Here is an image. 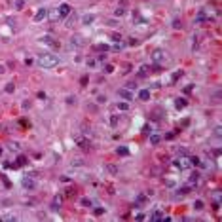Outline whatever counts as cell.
<instances>
[{
    "mask_svg": "<svg viewBox=\"0 0 222 222\" xmlns=\"http://www.w3.org/2000/svg\"><path fill=\"white\" fill-rule=\"evenodd\" d=\"M38 63L44 66V69H53V66L59 65V57H55L51 53H42L38 57Z\"/></svg>",
    "mask_w": 222,
    "mask_h": 222,
    "instance_id": "cell-1",
    "label": "cell"
},
{
    "mask_svg": "<svg viewBox=\"0 0 222 222\" xmlns=\"http://www.w3.org/2000/svg\"><path fill=\"white\" fill-rule=\"evenodd\" d=\"M190 158H188V156H180L179 160H176L175 161V167H179V169H188V167H190Z\"/></svg>",
    "mask_w": 222,
    "mask_h": 222,
    "instance_id": "cell-2",
    "label": "cell"
},
{
    "mask_svg": "<svg viewBox=\"0 0 222 222\" xmlns=\"http://www.w3.org/2000/svg\"><path fill=\"white\" fill-rule=\"evenodd\" d=\"M42 42L46 44V46H50V48H59V42H57V38H53V36H50V34L42 36Z\"/></svg>",
    "mask_w": 222,
    "mask_h": 222,
    "instance_id": "cell-3",
    "label": "cell"
},
{
    "mask_svg": "<svg viewBox=\"0 0 222 222\" xmlns=\"http://www.w3.org/2000/svg\"><path fill=\"white\" fill-rule=\"evenodd\" d=\"M163 57H165V53H163L161 50H154V51H152V59H154V63H161Z\"/></svg>",
    "mask_w": 222,
    "mask_h": 222,
    "instance_id": "cell-4",
    "label": "cell"
},
{
    "mask_svg": "<svg viewBox=\"0 0 222 222\" xmlns=\"http://www.w3.org/2000/svg\"><path fill=\"white\" fill-rule=\"evenodd\" d=\"M21 184H23V188H29V190H32V188L36 186V182L32 180V179H29V176H25V179L21 180Z\"/></svg>",
    "mask_w": 222,
    "mask_h": 222,
    "instance_id": "cell-5",
    "label": "cell"
},
{
    "mask_svg": "<svg viewBox=\"0 0 222 222\" xmlns=\"http://www.w3.org/2000/svg\"><path fill=\"white\" fill-rule=\"evenodd\" d=\"M57 12H59L61 17H65V15H69V14H70V6H69V4H61Z\"/></svg>",
    "mask_w": 222,
    "mask_h": 222,
    "instance_id": "cell-6",
    "label": "cell"
},
{
    "mask_svg": "<svg viewBox=\"0 0 222 222\" xmlns=\"http://www.w3.org/2000/svg\"><path fill=\"white\" fill-rule=\"evenodd\" d=\"M118 95L124 97V99H127V101H131V99H133V91H131V89H120Z\"/></svg>",
    "mask_w": 222,
    "mask_h": 222,
    "instance_id": "cell-7",
    "label": "cell"
},
{
    "mask_svg": "<svg viewBox=\"0 0 222 222\" xmlns=\"http://www.w3.org/2000/svg\"><path fill=\"white\" fill-rule=\"evenodd\" d=\"M46 17H48V10L42 8V10H38V14L34 15V21H42V19H46Z\"/></svg>",
    "mask_w": 222,
    "mask_h": 222,
    "instance_id": "cell-8",
    "label": "cell"
},
{
    "mask_svg": "<svg viewBox=\"0 0 222 222\" xmlns=\"http://www.w3.org/2000/svg\"><path fill=\"white\" fill-rule=\"evenodd\" d=\"M150 220H154V222H158V220H169L167 216H163L161 213H160V211H156V213H154L152 216H150Z\"/></svg>",
    "mask_w": 222,
    "mask_h": 222,
    "instance_id": "cell-9",
    "label": "cell"
},
{
    "mask_svg": "<svg viewBox=\"0 0 222 222\" xmlns=\"http://www.w3.org/2000/svg\"><path fill=\"white\" fill-rule=\"evenodd\" d=\"M150 142L154 144V146H158V144L161 142V135H156V133H152V135H150Z\"/></svg>",
    "mask_w": 222,
    "mask_h": 222,
    "instance_id": "cell-10",
    "label": "cell"
},
{
    "mask_svg": "<svg viewBox=\"0 0 222 222\" xmlns=\"http://www.w3.org/2000/svg\"><path fill=\"white\" fill-rule=\"evenodd\" d=\"M70 42L74 44V46H78V48H80V46H84V38H82L80 34H76V36H72V40H70Z\"/></svg>",
    "mask_w": 222,
    "mask_h": 222,
    "instance_id": "cell-11",
    "label": "cell"
},
{
    "mask_svg": "<svg viewBox=\"0 0 222 222\" xmlns=\"http://www.w3.org/2000/svg\"><path fill=\"white\" fill-rule=\"evenodd\" d=\"M125 12H127V10H125L124 6H118V8L114 10V15H116V17H124V15H125Z\"/></svg>",
    "mask_w": 222,
    "mask_h": 222,
    "instance_id": "cell-12",
    "label": "cell"
},
{
    "mask_svg": "<svg viewBox=\"0 0 222 222\" xmlns=\"http://www.w3.org/2000/svg\"><path fill=\"white\" fill-rule=\"evenodd\" d=\"M93 21H95V15H84V17H82V23H84L85 27H87V25H91Z\"/></svg>",
    "mask_w": 222,
    "mask_h": 222,
    "instance_id": "cell-13",
    "label": "cell"
},
{
    "mask_svg": "<svg viewBox=\"0 0 222 222\" xmlns=\"http://www.w3.org/2000/svg\"><path fill=\"white\" fill-rule=\"evenodd\" d=\"M139 99H141V101H148V99H150V91H148V89L139 91Z\"/></svg>",
    "mask_w": 222,
    "mask_h": 222,
    "instance_id": "cell-14",
    "label": "cell"
},
{
    "mask_svg": "<svg viewBox=\"0 0 222 222\" xmlns=\"http://www.w3.org/2000/svg\"><path fill=\"white\" fill-rule=\"evenodd\" d=\"M61 207V197H53V201H51V209L53 211H57Z\"/></svg>",
    "mask_w": 222,
    "mask_h": 222,
    "instance_id": "cell-15",
    "label": "cell"
},
{
    "mask_svg": "<svg viewBox=\"0 0 222 222\" xmlns=\"http://www.w3.org/2000/svg\"><path fill=\"white\" fill-rule=\"evenodd\" d=\"M186 103H188L186 99H182V97H180V99H176V103H175V106H176V108H184V106H186Z\"/></svg>",
    "mask_w": 222,
    "mask_h": 222,
    "instance_id": "cell-16",
    "label": "cell"
},
{
    "mask_svg": "<svg viewBox=\"0 0 222 222\" xmlns=\"http://www.w3.org/2000/svg\"><path fill=\"white\" fill-rule=\"evenodd\" d=\"M0 220H2V222H15L17 218H15L14 215H6V216H2V218H0Z\"/></svg>",
    "mask_w": 222,
    "mask_h": 222,
    "instance_id": "cell-17",
    "label": "cell"
},
{
    "mask_svg": "<svg viewBox=\"0 0 222 222\" xmlns=\"http://www.w3.org/2000/svg\"><path fill=\"white\" fill-rule=\"evenodd\" d=\"M74 21H76V15H74V14H69V19H66V27H72Z\"/></svg>",
    "mask_w": 222,
    "mask_h": 222,
    "instance_id": "cell-18",
    "label": "cell"
},
{
    "mask_svg": "<svg viewBox=\"0 0 222 222\" xmlns=\"http://www.w3.org/2000/svg\"><path fill=\"white\" fill-rule=\"evenodd\" d=\"M48 17L51 19V21H57L61 15H59V12H57V10H55V12H51V14H48Z\"/></svg>",
    "mask_w": 222,
    "mask_h": 222,
    "instance_id": "cell-19",
    "label": "cell"
},
{
    "mask_svg": "<svg viewBox=\"0 0 222 222\" xmlns=\"http://www.w3.org/2000/svg\"><path fill=\"white\" fill-rule=\"evenodd\" d=\"M199 179H201V176H199V173H194V175L190 176V182L196 184V182H199Z\"/></svg>",
    "mask_w": 222,
    "mask_h": 222,
    "instance_id": "cell-20",
    "label": "cell"
},
{
    "mask_svg": "<svg viewBox=\"0 0 222 222\" xmlns=\"http://www.w3.org/2000/svg\"><path fill=\"white\" fill-rule=\"evenodd\" d=\"M201 21H205V14H203V12H199L197 17H196V23H201Z\"/></svg>",
    "mask_w": 222,
    "mask_h": 222,
    "instance_id": "cell-21",
    "label": "cell"
},
{
    "mask_svg": "<svg viewBox=\"0 0 222 222\" xmlns=\"http://www.w3.org/2000/svg\"><path fill=\"white\" fill-rule=\"evenodd\" d=\"M80 203H82V207H91V199H87V197H84V199H82Z\"/></svg>",
    "mask_w": 222,
    "mask_h": 222,
    "instance_id": "cell-22",
    "label": "cell"
},
{
    "mask_svg": "<svg viewBox=\"0 0 222 222\" xmlns=\"http://www.w3.org/2000/svg\"><path fill=\"white\" fill-rule=\"evenodd\" d=\"M192 42H194V44H192V48H194V50H197V48H199V36H196Z\"/></svg>",
    "mask_w": 222,
    "mask_h": 222,
    "instance_id": "cell-23",
    "label": "cell"
},
{
    "mask_svg": "<svg viewBox=\"0 0 222 222\" xmlns=\"http://www.w3.org/2000/svg\"><path fill=\"white\" fill-rule=\"evenodd\" d=\"M218 101H220V91H216V93L213 95V103H215V105H218Z\"/></svg>",
    "mask_w": 222,
    "mask_h": 222,
    "instance_id": "cell-24",
    "label": "cell"
},
{
    "mask_svg": "<svg viewBox=\"0 0 222 222\" xmlns=\"http://www.w3.org/2000/svg\"><path fill=\"white\" fill-rule=\"evenodd\" d=\"M14 89H15L14 84H8V85H6V91H8V93H14Z\"/></svg>",
    "mask_w": 222,
    "mask_h": 222,
    "instance_id": "cell-25",
    "label": "cell"
},
{
    "mask_svg": "<svg viewBox=\"0 0 222 222\" xmlns=\"http://www.w3.org/2000/svg\"><path fill=\"white\" fill-rule=\"evenodd\" d=\"M173 27H175V29H180V27H182L180 19H175V21H173Z\"/></svg>",
    "mask_w": 222,
    "mask_h": 222,
    "instance_id": "cell-26",
    "label": "cell"
},
{
    "mask_svg": "<svg viewBox=\"0 0 222 222\" xmlns=\"http://www.w3.org/2000/svg\"><path fill=\"white\" fill-rule=\"evenodd\" d=\"M10 150H15V152H17V150H19V144H17V142H10Z\"/></svg>",
    "mask_w": 222,
    "mask_h": 222,
    "instance_id": "cell-27",
    "label": "cell"
},
{
    "mask_svg": "<svg viewBox=\"0 0 222 222\" xmlns=\"http://www.w3.org/2000/svg\"><path fill=\"white\" fill-rule=\"evenodd\" d=\"M23 0H15V10H21V8H23Z\"/></svg>",
    "mask_w": 222,
    "mask_h": 222,
    "instance_id": "cell-28",
    "label": "cell"
},
{
    "mask_svg": "<svg viewBox=\"0 0 222 222\" xmlns=\"http://www.w3.org/2000/svg\"><path fill=\"white\" fill-rule=\"evenodd\" d=\"M190 163H192V165H199V158L192 156V158H190Z\"/></svg>",
    "mask_w": 222,
    "mask_h": 222,
    "instance_id": "cell-29",
    "label": "cell"
},
{
    "mask_svg": "<svg viewBox=\"0 0 222 222\" xmlns=\"http://www.w3.org/2000/svg\"><path fill=\"white\" fill-rule=\"evenodd\" d=\"M118 108H120V110H127V108H129V105H127V103H120V105H118Z\"/></svg>",
    "mask_w": 222,
    "mask_h": 222,
    "instance_id": "cell-30",
    "label": "cell"
},
{
    "mask_svg": "<svg viewBox=\"0 0 222 222\" xmlns=\"http://www.w3.org/2000/svg\"><path fill=\"white\" fill-rule=\"evenodd\" d=\"M112 70H114V66H112V65H106V66H105V72H106V74H110Z\"/></svg>",
    "mask_w": 222,
    "mask_h": 222,
    "instance_id": "cell-31",
    "label": "cell"
},
{
    "mask_svg": "<svg viewBox=\"0 0 222 222\" xmlns=\"http://www.w3.org/2000/svg\"><path fill=\"white\" fill-rule=\"evenodd\" d=\"M118 154H120V156H127V154H129V152H127L125 148H118Z\"/></svg>",
    "mask_w": 222,
    "mask_h": 222,
    "instance_id": "cell-32",
    "label": "cell"
},
{
    "mask_svg": "<svg viewBox=\"0 0 222 222\" xmlns=\"http://www.w3.org/2000/svg\"><path fill=\"white\" fill-rule=\"evenodd\" d=\"M196 209L201 211V209H203V201H199V199H197V201H196Z\"/></svg>",
    "mask_w": 222,
    "mask_h": 222,
    "instance_id": "cell-33",
    "label": "cell"
},
{
    "mask_svg": "<svg viewBox=\"0 0 222 222\" xmlns=\"http://www.w3.org/2000/svg\"><path fill=\"white\" fill-rule=\"evenodd\" d=\"M135 87H137V84H135V82H129V84H127V89H131V91L135 89Z\"/></svg>",
    "mask_w": 222,
    "mask_h": 222,
    "instance_id": "cell-34",
    "label": "cell"
},
{
    "mask_svg": "<svg viewBox=\"0 0 222 222\" xmlns=\"http://www.w3.org/2000/svg\"><path fill=\"white\" fill-rule=\"evenodd\" d=\"M176 154H180V156H186L188 152H186V148H179V150H176Z\"/></svg>",
    "mask_w": 222,
    "mask_h": 222,
    "instance_id": "cell-35",
    "label": "cell"
},
{
    "mask_svg": "<svg viewBox=\"0 0 222 222\" xmlns=\"http://www.w3.org/2000/svg\"><path fill=\"white\" fill-rule=\"evenodd\" d=\"M66 103H69V105H74V103H76V97H69V99H66Z\"/></svg>",
    "mask_w": 222,
    "mask_h": 222,
    "instance_id": "cell-36",
    "label": "cell"
},
{
    "mask_svg": "<svg viewBox=\"0 0 222 222\" xmlns=\"http://www.w3.org/2000/svg\"><path fill=\"white\" fill-rule=\"evenodd\" d=\"M97 101H99V103H101V105H103V103H106V97H105V95H101V97H99V99H97Z\"/></svg>",
    "mask_w": 222,
    "mask_h": 222,
    "instance_id": "cell-37",
    "label": "cell"
},
{
    "mask_svg": "<svg viewBox=\"0 0 222 222\" xmlns=\"http://www.w3.org/2000/svg\"><path fill=\"white\" fill-rule=\"evenodd\" d=\"M215 135H216V137H220V135H222V129H220V127H216V129H215Z\"/></svg>",
    "mask_w": 222,
    "mask_h": 222,
    "instance_id": "cell-38",
    "label": "cell"
},
{
    "mask_svg": "<svg viewBox=\"0 0 222 222\" xmlns=\"http://www.w3.org/2000/svg\"><path fill=\"white\" fill-rule=\"evenodd\" d=\"M101 213H105V209H101V207H97V209H95V215H101Z\"/></svg>",
    "mask_w": 222,
    "mask_h": 222,
    "instance_id": "cell-39",
    "label": "cell"
},
{
    "mask_svg": "<svg viewBox=\"0 0 222 222\" xmlns=\"http://www.w3.org/2000/svg\"><path fill=\"white\" fill-rule=\"evenodd\" d=\"M137 44H139V42H137L135 38H131V40H129V46H137Z\"/></svg>",
    "mask_w": 222,
    "mask_h": 222,
    "instance_id": "cell-40",
    "label": "cell"
},
{
    "mask_svg": "<svg viewBox=\"0 0 222 222\" xmlns=\"http://www.w3.org/2000/svg\"><path fill=\"white\" fill-rule=\"evenodd\" d=\"M0 74H4V66L2 65H0Z\"/></svg>",
    "mask_w": 222,
    "mask_h": 222,
    "instance_id": "cell-41",
    "label": "cell"
},
{
    "mask_svg": "<svg viewBox=\"0 0 222 222\" xmlns=\"http://www.w3.org/2000/svg\"><path fill=\"white\" fill-rule=\"evenodd\" d=\"M0 154H2V148H0Z\"/></svg>",
    "mask_w": 222,
    "mask_h": 222,
    "instance_id": "cell-42",
    "label": "cell"
}]
</instances>
